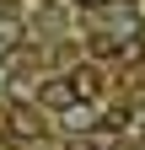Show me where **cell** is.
Wrapping results in <instances>:
<instances>
[{
	"label": "cell",
	"mask_w": 145,
	"mask_h": 150,
	"mask_svg": "<svg viewBox=\"0 0 145 150\" xmlns=\"http://www.w3.org/2000/svg\"><path fill=\"white\" fill-rule=\"evenodd\" d=\"M81 97H75V86H70V75H54V81L38 86V107H54V112H70Z\"/></svg>",
	"instance_id": "cell-1"
},
{
	"label": "cell",
	"mask_w": 145,
	"mask_h": 150,
	"mask_svg": "<svg viewBox=\"0 0 145 150\" xmlns=\"http://www.w3.org/2000/svg\"><path fill=\"white\" fill-rule=\"evenodd\" d=\"M70 86H75V97H102V70L97 64H75L70 70Z\"/></svg>",
	"instance_id": "cell-2"
},
{
	"label": "cell",
	"mask_w": 145,
	"mask_h": 150,
	"mask_svg": "<svg viewBox=\"0 0 145 150\" xmlns=\"http://www.w3.org/2000/svg\"><path fill=\"white\" fill-rule=\"evenodd\" d=\"M65 129H70V134H92V129H97V112L86 107V102H75V107L65 112Z\"/></svg>",
	"instance_id": "cell-3"
},
{
	"label": "cell",
	"mask_w": 145,
	"mask_h": 150,
	"mask_svg": "<svg viewBox=\"0 0 145 150\" xmlns=\"http://www.w3.org/2000/svg\"><path fill=\"white\" fill-rule=\"evenodd\" d=\"M16 43H22V22H11V16H6V22H0V48H16Z\"/></svg>",
	"instance_id": "cell-4"
},
{
	"label": "cell",
	"mask_w": 145,
	"mask_h": 150,
	"mask_svg": "<svg viewBox=\"0 0 145 150\" xmlns=\"http://www.w3.org/2000/svg\"><path fill=\"white\" fill-rule=\"evenodd\" d=\"M65 150H107V139H70Z\"/></svg>",
	"instance_id": "cell-5"
},
{
	"label": "cell",
	"mask_w": 145,
	"mask_h": 150,
	"mask_svg": "<svg viewBox=\"0 0 145 150\" xmlns=\"http://www.w3.org/2000/svg\"><path fill=\"white\" fill-rule=\"evenodd\" d=\"M70 6H81V11H102L107 0H70Z\"/></svg>",
	"instance_id": "cell-6"
}]
</instances>
